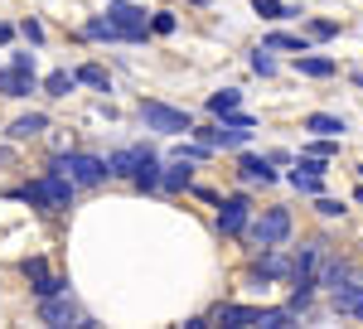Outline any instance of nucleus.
<instances>
[{
    "label": "nucleus",
    "mask_w": 363,
    "mask_h": 329,
    "mask_svg": "<svg viewBox=\"0 0 363 329\" xmlns=\"http://www.w3.org/2000/svg\"><path fill=\"white\" fill-rule=\"evenodd\" d=\"M78 82H87V87H107V73H102L97 63H87V68H78Z\"/></svg>",
    "instance_id": "25"
},
{
    "label": "nucleus",
    "mask_w": 363,
    "mask_h": 329,
    "mask_svg": "<svg viewBox=\"0 0 363 329\" xmlns=\"http://www.w3.org/2000/svg\"><path fill=\"white\" fill-rule=\"evenodd\" d=\"M252 10H257L262 20H291V15H296V10L281 5V0H252Z\"/></svg>",
    "instance_id": "20"
},
{
    "label": "nucleus",
    "mask_w": 363,
    "mask_h": 329,
    "mask_svg": "<svg viewBox=\"0 0 363 329\" xmlns=\"http://www.w3.org/2000/svg\"><path fill=\"white\" fill-rule=\"evenodd\" d=\"M10 68H20V73H34V54H15V58H10Z\"/></svg>",
    "instance_id": "29"
},
{
    "label": "nucleus",
    "mask_w": 363,
    "mask_h": 329,
    "mask_svg": "<svg viewBox=\"0 0 363 329\" xmlns=\"http://www.w3.org/2000/svg\"><path fill=\"white\" fill-rule=\"evenodd\" d=\"M306 131H315V136H344L349 126H344V116H330V111H310V116H306Z\"/></svg>",
    "instance_id": "12"
},
{
    "label": "nucleus",
    "mask_w": 363,
    "mask_h": 329,
    "mask_svg": "<svg viewBox=\"0 0 363 329\" xmlns=\"http://www.w3.org/2000/svg\"><path fill=\"white\" fill-rule=\"evenodd\" d=\"M330 262V247L325 242H306L301 247V257H296V272H306V276H315L320 281V267Z\"/></svg>",
    "instance_id": "11"
},
{
    "label": "nucleus",
    "mask_w": 363,
    "mask_h": 329,
    "mask_svg": "<svg viewBox=\"0 0 363 329\" xmlns=\"http://www.w3.org/2000/svg\"><path fill=\"white\" fill-rule=\"evenodd\" d=\"M5 39H10V25H0V44H5Z\"/></svg>",
    "instance_id": "32"
},
{
    "label": "nucleus",
    "mask_w": 363,
    "mask_h": 329,
    "mask_svg": "<svg viewBox=\"0 0 363 329\" xmlns=\"http://www.w3.org/2000/svg\"><path fill=\"white\" fill-rule=\"evenodd\" d=\"M238 102H242V92H238V87H223V92H213V97H208V111L228 116V111H238Z\"/></svg>",
    "instance_id": "17"
},
{
    "label": "nucleus",
    "mask_w": 363,
    "mask_h": 329,
    "mask_svg": "<svg viewBox=\"0 0 363 329\" xmlns=\"http://www.w3.org/2000/svg\"><path fill=\"white\" fill-rule=\"evenodd\" d=\"M257 272H262V276H286V272H296V262H286L281 252H262V262H257Z\"/></svg>",
    "instance_id": "16"
},
{
    "label": "nucleus",
    "mask_w": 363,
    "mask_h": 329,
    "mask_svg": "<svg viewBox=\"0 0 363 329\" xmlns=\"http://www.w3.org/2000/svg\"><path fill=\"white\" fill-rule=\"evenodd\" d=\"M150 29H155V34H169V29H174V15H155Z\"/></svg>",
    "instance_id": "30"
},
{
    "label": "nucleus",
    "mask_w": 363,
    "mask_h": 329,
    "mask_svg": "<svg viewBox=\"0 0 363 329\" xmlns=\"http://www.w3.org/2000/svg\"><path fill=\"white\" fill-rule=\"evenodd\" d=\"M25 276L34 281V286H39V281H49V262H44V257H29V262H25Z\"/></svg>",
    "instance_id": "24"
},
{
    "label": "nucleus",
    "mask_w": 363,
    "mask_h": 329,
    "mask_svg": "<svg viewBox=\"0 0 363 329\" xmlns=\"http://www.w3.org/2000/svg\"><path fill=\"white\" fill-rule=\"evenodd\" d=\"M20 199H25V203H39V208H68V199H73V179H68V174L54 164L44 179L25 184V189H20Z\"/></svg>",
    "instance_id": "1"
},
{
    "label": "nucleus",
    "mask_w": 363,
    "mask_h": 329,
    "mask_svg": "<svg viewBox=\"0 0 363 329\" xmlns=\"http://www.w3.org/2000/svg\"><path fill=\"white\" fill-rule=\"evenodd\" d=\"M58 169L73 179V184H83V189H92V184H102L112 169H107V160H97V155H63L58 160Z\"/></svg>",
    "instance_id": "4"
},
{
    "label": "nucleus",
    "mask_w": 363,
    "mask_h": 329,
    "mask_svg": "<svg viewBox=\"0 0 363 329\" xmlns=\"http://www.w3.org/2000/svg\"><path fill=\"white\" fill-rule=\"evenodd\" d=\"M359 174H363V164H359Z\"/></svg>",
    "instance_id": "36"
},
{
    "label": "nucleus",
    "mask_w": 363,
    "mask_h": 329,
    "mask_svg": "<svg viewBox=\"0 0 363 329\" xmlns=\"http://www.w3.org/2000/svg\"><path fill=\"white\" fill-rule=\"evenodd\" d=\"M354 315H359V320H363V296H359V305H354Z\"/></svg>",
    "instance_id": "33"
},
{
    "label": "nucleus",
    "mask_w": 363,
    "mask_h": 329,
    "mask_svg": "<svg viewBox=\"0 0 363 329\" xmlns=\"http://www.w3.org/2000/svg\"><path fill=\"white\" fill-rule=\"evenodd\" d=\"M320 213H325V218H339V213H344V203H339V199H320Z\"/></svg>",
    "instance_id": "28"
},
{
    "label": "nucleus",
    "mask_w": 363,
    "mask_h": 329,
    "mask_svg": "<svg viewBox=\"0 0 363 329\" xmlns=\"http://www.w3.org/2000/svg\"><path fill=\"white\" fill-rule=\"evenodd\" d=\"M238 169H242V179H247V184H272V179H277V169H272L267 160H257V155H242Z\"/></svg>",
    "instance_id": "13"
},
{
    "label": "nucleus",
    "mask_w": 363,
    "mask_h": 329,
    "mask_svg": "<svg viewBox=\"0 0 363 329\" xmlns=\"http://www.w3.org/2000/svg\"><path fill=\"white\" fill-rule=\"evenodd\" d=\"M107 20L121 29V39H145V29H150L145 10H136V5H112V10H107Z\"/></svg>",
    "instance_id": "7"
},
{
    "label": "nucleus",
    "mask_w": 363,
    "mask_h": 329,
    "mask_svg": "<svg viewBox=\"0 0 363 329\" xmlns=\"http://www.w3.org/2000/svg\"><path fill=\"white\" fill-rule=\"evenodd\" d=\"M68 291H58V296H44V305H39V315H44V325H68V320H78V310H73V301H63Z\"/></svg>",
    "instance_id": "9"
},
{
    "label": "nucleus",
    "mask_w": 363,
    "mask_h": 329,
    "mask_svg": "<svg viewBox=\"0 0 363 329\" xmlns=\"http://www.w3.org/2000/svg\"><path fill=\"white\" fill-rule=\"evenodd\" d=\"M257 315H262L257 305H218V310H213V320H218V325H233V329H252Z\"/></svg>",
    "instance_id": "10"
},
{
    "label": "nucleus",
    "mask_w": 363,
    "mask_h": 329,
    "mask_svg": "<svg viewBox=\"0 0 363 329\" xmlns=\"http://www.w3.org/2000/svg\"><path fill=\"white\" fill-rule=\"evenodd\" d=\"M354 82H359V87H363V73H354Z\"/></svg>",
    "instance_id": "35"
},
{
    "label": "nucleus",
    "mask_w": 363,
    "mask_h": 329,
    "mask_svg": "<svg viewBox=\"0 0 363 329\" xmlns=\"http://www.w3.org/2000/svg\"><path fill=\"white\" fill-rule=\"evenodd\" d=\"M252 68H257V73H272L277 63H272V58H267V54H252Z\"/></svg>",
    "instance_id": "31"
},
{
    "label": "nucleus",
    "mask_w": 363,
    "mask_h": 329,
    "mask_svg": "<svg viewBox=\"0 0 363 329\" xmlns=\"http://www.w3.org/2000/svg\"><path fill=\"white\" fill-rule=\"evenodd\" d=\"M83 34H87V39H121V29H116L112 20H87Z\"/></svg>",
    "instance_id": "21"
},
{
    "label": "nucleus",
    "mask_w": 363,
    "mask_h": 329,
    "mask_svg": "<svg viewBox=\"0 0 363 329\" xmlns=\"http://www.w3.org/2000/svg\"><path fill=\"white\" fill-rule=\"evenodd\" d=\"M73 82H78V73H63V68H58V73H49L44 92H49V97H68V92H73Z\"/></svg>",
    "instance_id": "19"
},
{
    "label": "nucleus",
    "mask_w": 363,
    "mask_h": 329,
    "mask_svg": "<svg viewBox=\"0 0 363 329\" xmlns=\"http://www.w3.org/2000/svg\"><path fill=\"white\" fill-rule=\"evenodd\" d=\"M354 199H359V203H363V184H359V189H354Z\"/></svg>",
    "instance_id": "34"
},
{
    "label": "nucleus",
    "mask_w": 363,
    "mask_h": 329,
    "mask_svg": "<svg viewBox=\"0 0 363 329\" xmlns=\"http://www.w3.org/2000/svg\"><path fill=\"white\" fill-rule=\"evenodd\" d=\"M107 169H112V174H131L140 189L160 184V164H155V155H150V150H140V145H126V150H116L112 160H107Z\"/></svg>",
    "instance_id": "2"
},
{
    "label": "nucleus",
    "mask_w": 363,
    "mask_h": 329,
    "mask_svg": "<svg viewBox=\"0 0 363 329\" xmlns=\"http://www.w3.org/2000/svg\"><path fill=\"white\" fill-rule=\"evenodd\" d=\"M189 184V160H174V169L165 174V189H184Z\"/></svg>",
    "instance_id": "22"
},
{
    "label": "nucleus",
    "mask_w": 363,
    "mask_h": 329,
    "mask_svg": "<svg viewBox=\"0 0 363 329\" xmlns=\"http://www.w3.org/2000/svg\"><path fill=\"white\" fill-rule=\"evenodd\" d=\"M29 87H34V73H20V68H5L0 73V92L5 97H25Z\"/></svg>",
    "instance_id": "14"
},
{
    "label": "nucleus",
    "mask_w": 363,
    "mask_h": 329,
    "mask_svg": "<svg viewBox=\"0 0 363 329\" xmlns=\"http://www.w3.org/2000/svg\"><path fill=\"white\" fill-rule=\"evenodd\" d=\"M286 238H291V213L286 208H267L262 218L252 223V242L257 247H281Z\"/></svg>",
    "instance_id": "5"
},
{
    "label": "nucleus",
    "mask_w": 363,
    "mask_h": 329,
    "mask_svg": "<svg viewBox=\"0 0 363 329\" xmlns=\"http://www.w3.org/2000/svg\"><path fill=\"white\" fill-rule=\"evenodd\" d=\"M39 131H44V116H39V111H29V116H20V121L10 126L15 140H29V136H39Z\"/></svg>",
    "instance_id": "18"
},
{
    "label": "nucleus",
    "mask_w": 363,
    "mask_h": 329,
    "mask_svg": "<svg viewBox=\"0 0 363 329\" xmlns=\"http://www.w3.org/2000/svg\"><path fill=\"white\" fill-rule=\"evenodd\" d=\"M140 121L150 131H165V136H179V131H194V116L179 107H165V102H140Z\"/></svg>",
    "instance_id": "3"
},
{
    "label": "nucleus",
    "mask_w": 363,
    "mask_h": 329,
    "mask_svg": "<svg viewBox=\"0 0 363 329\" xmlns=\"http://www.w3.org/2000/svg\"><path fill=\"white\" fill-rule=\"evenodd\" d=\"M306 150H310V155H320V160H330V155H335L339 145H335V136H325V140H310Z\"/></svg>",
    "instance_id": "26"
},
{
    "label": "nucleus",
    "mask_w": 363,
    "mask_h": 329,
    "mask_svg": "<svg viewBox=\"0 0 363 329\" xmlns=\"http://www.w3.org/2000/svg\"><path fill=\"white\" fill-rule=\"evenodd\" d=\"M296 68L306 78H330L335 73V58H320V54H296Z\"/></svg>",
    "instance_id": "15"
},
{
    "label": "nucleus",
    "mask_w": 363,
    "mask_h": 329,
    "mask_svg": "<svg viewBox=\"0 0 363 329\" xmlns=\"http://www.w3.org/2000/svg\"><path fill=\"white\" fill-rule=\"evenodd\" d=\"M267 49H296V54H306V39H296V34H272Z\"/></svg>",
    "instance_id": "23"
},
{
    "label": "nucleus",
    "mask_w": 363,
    "mask_h": 329,
    "mask_svg": "<svg viewBox=\"0 0 363 329\" xmlns=\"http://www.w3.org/2000/svg\"><path fill=\"white\" fill-rule=\"evenodd\" d=\"M310 34H315V39H330V34H339V25H335V20H315Z\"/></svg>",
    "instance_id": "27"
},
{
    "label": "nucleus",
    "mask_w": 363,
    "mask_h": 329,
    "mask_svg": "<svg viewBox=\"0 0 363 329\" xmlns=\"http://www.w3.org/2000/svg\"><path fill=\"white\" fill-rule=\"evenodd\" d=\"M247 223H252V203L247 199H242V194L223 199V208H218V233L238 238V233H247Z\"/></svg>",
    "instance_id": "6"
},
{
    "label": "nucleus",
    "mask_w": 363,
    "mask_h": 329,
    "mask_svg": "<svg viewBox=\"0 0 363 329\" xmlns=\"http://www.w3.org/2000/svg\"><path fill=\"white\" fill-rule=\"evenodd\" d=\"M291 184H296L301 194H320L325 189V164H320V155L296 164V169H291Z\"/></svg>",
    "instance_id": "8"
}]
</instances>
